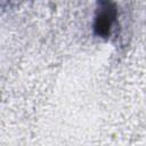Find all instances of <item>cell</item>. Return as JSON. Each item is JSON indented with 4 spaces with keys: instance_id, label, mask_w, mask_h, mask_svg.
Listing matches in <instances>:
<instances>
[{
    "instance_id": "obj_1",
    "label": "cell",
    "mask_w": 146,
    "mask_h": 146,
    "mask_svg": "<svg viewBox=\"0 0 146 146\" xmlns=\"http://www.w3.org/2000/svg\"><path fill=\"white\" fill-rule=\"evenodd\" d=\"M116 18V8L114 3L108 1L98 2L95 23H94V32L96 35L102 38H107L111 34L112 26Z\"/></svg>"
}]
</instances>
